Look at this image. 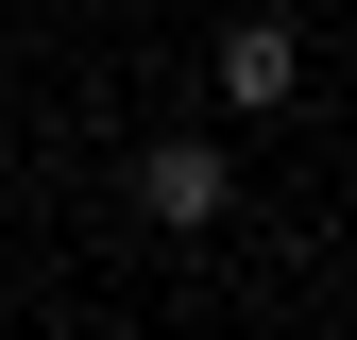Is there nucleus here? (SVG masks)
<instances>
[{"instance_id": "obj_2", "label": "nucleus", "mask_w": 357, "mask_h": 340, "mask_svg": "<svg viewBox=\"0 0 357 340\" xmlns=\"http://www.w3.org/2000/svg\"><path fill=\"white\" fill-rule=\"evenodd\" d=\"M289 85H306V34H289V17H221V102H238V119H273Z\"/></svg>"}, {"instance_id": "obj_1", "label": "nucleus", "mask_w": 357, "mask_h": 340, "mask_svg": "<svg viewBox=\"0 0 357 340\" xmlns=\"http://www.w3.org/2000/svg\"><path fill=\"white\" fill-rule=\"evenodd\" d=\"M137 222H170V238H221V222H238L221 137H153V153H137Z\"/></svg>"}]
</instances>
